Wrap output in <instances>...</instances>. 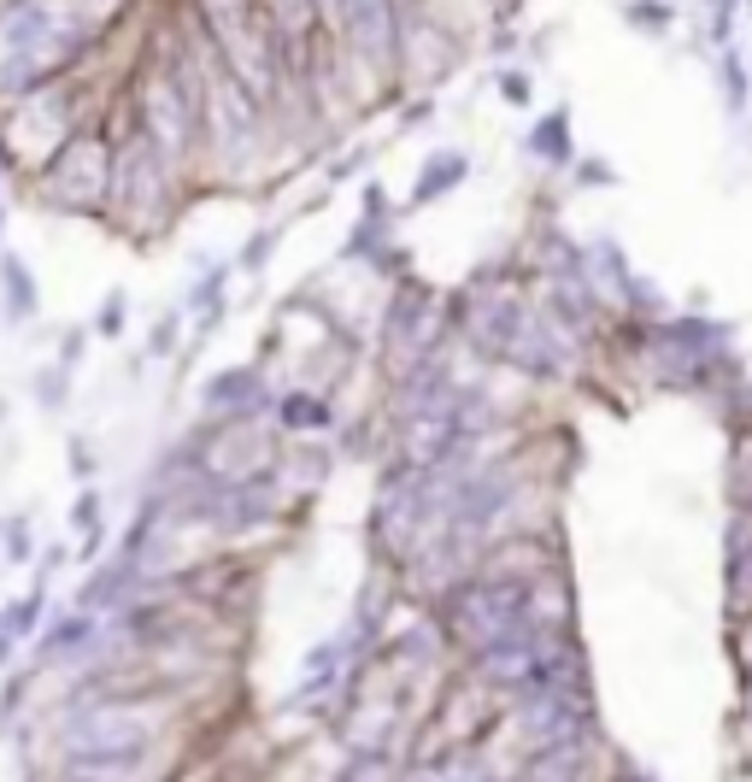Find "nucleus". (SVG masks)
Here are the masks:
<instances>
[{"instance_id":"5","label":"nucleus","mask_w":752,"mask_h":782,"mask_svg":"<svg viewBox=\"0 0 752 782\" xmlns=\"http://www.w3.org/2000/svg\"><path fill=\"white\" fill-rule=\"evenodd\" d=\"M0 653H7V642H0Z\"/></svg>"},{"instance_id":"3","label":"nucleus","mask_w":752,"mask_h":782,"mask_svg":"<svg viewBox=\"0 0 752 782\" xmlns=\"http://www.w3.org/2000/svg\"><path fill=\"white\" fill-rule=\"evenodd\" d=\"M535 148H541V154H553V159H558V154H571V118L553 112V118L535 130Z\"/></svg>"},{"instance_id":"4","label":"nucleus","mask_w":752,"mask_h":782,"mask_svg":"<svg viewBox=\"0 0 752 782\" xmlns=\"http://www.w3.org/2000/svg\"><path fill=\"white\" fill-rule=\"evenodd\" d=\"M506 100H512V107H524V100H530V77H506Z\"/></svg>"},{"instance_id":"2","label":"nucleus","mask_w":752,"mask_h":782,"mask_svg":"<svg viewBox=\"0 0 752 782\" xmlns=\"http://www.w3.org/2000/svg\"><path fill=\"white\" fill-rule=\"evenodd\" d=\"M0 277H7V318L36 313V288H30V271H24V265L7 259V265H0Z\"/></svg>"},{"instance_id":"1","label":"nucleus","mask_w":752,"mask_h":782,"mask_svg":"<svg viewBox=\"0 0 752 782\" xmlns=\"http://www.w3.org/2000/svg\"><path fill=\"white\" fill-rule=\"evenodd\" d=\"M36 195L66 206V212H107L112 195V136L107 123H82V130L36 171Z\"/></svg>"}]
</instances>
